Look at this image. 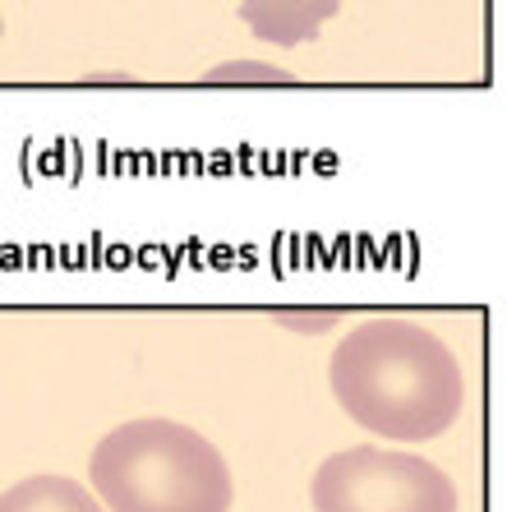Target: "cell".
I'll return each mask as SVG.
<instances>
[{
  "label": "cell",
  "instance_id": "cell-2",
  "mask_svg": "<svg viewBox=\"0 0 507 512\" xmlns=\"http://www.w3.org/2000/svg\"><path fill=\"white\" fill-rule=\"evenodd\" d=\"M88 489L107 512H231L236 480L222 448L180 420H125L88 457Z\"/></svg>",
  "mask_w": 507,
  "mask_h": 512
},
{
  "label": "cell",
  "instance_id": "cell-4",
  "mask_svg": "<svg viewBox=\"0 0 507 512\" xmlns=\"http://www.w3.org/2000/svg\"><path fill=\"white\" fill-rule=\"evenodd\" d=\"M342 0H240V19L268 47H305L323 33Z\"/></svg>",
  "mask_w": 507,
  "mask_h": 512
},
{
  "label": "cell",
  "instance_id": "cell-8",
  "mask_svg": "<svg viewBox=\"0 0 507 512\" xmlns=\"http://www.w3.org/2000/svg\"><path fill=\"white\" fill-rule=\"evenodd\" d=\"M0 37H5V19H0Z\"/></svg>",
  "mask_w": 507,
  "mask_h": 512
},
{
  "label": "cell",
  "instance_id": "cell-1",
  "mask_svg": "<svg viewBox=\"0 0 507 512\" xmlns=\"http://www.w3.org/2000/svg\"><path fill=\"white\" fill-rule=\"evenodd\" d=\"M328 388L346 416L383 443H425L457 425L466 374L452 346L415 319H365L337 342Z\"/></svg>",
  "mask_w": 507,
  "mask_h": 512
},
{
  "label": "cell",
  "instance_id": "cell-3",
  "mask_svg": "<svg viewBox=\"0 0 507 512\" xmlns=\"http://www.w3.org/2000/svg\"><path fill=\"white\" fill-rule=\"evenodd\" d=\"M314 512H461L457 480L406 448H342L309 480Z\"/></svg>",
  "mask_w": 507,
  "mask_h": 512
},
{
  "label": "cell",
  "instance_id": "cell-5",
  "mask_svg": "<svg viewBox=\"0 0 507 512\" xmlns=\"http://www.w3.org/2000/svg\"><path fill=\"white\" fill-rule=\"evenodd\" d=\"M0 512H107L88 485L70 476H28L0 494Z\"/></svg>",
  "mask_w": 507,
  "mask_h": 512
},
{
  "label": "cell",
  "instance_id": "cell-6",
  "mask_svg": "<svg viewBox=\"0 0 507 512\" xmlns=\"http://www.w3.org/2000/svg\"><path fill=\"white\" fill-rule=\"evenodd\" d=\"M203 84H295V74L282 65H268V60H222L203 74Z\"/></svg>",
  "mask_w": 507,
  "mask_h": 512
},
{
  "label": "cell",
  "instance_id": "cell-7",
  "mask_svg": "<svg viewBox=\"0 0 507 512\" xmlns=\"http://www.w3.org/2000/svg\"><path fill=\"white\" fill-rule=\"evenodd\" d=\"M282 323H295V328H328V323H337V314L323 310V314H295V310H282L277 314Z\"/></svg>",
  "mask_w": 507,
  "mask_h": 512
}]
</instances>
